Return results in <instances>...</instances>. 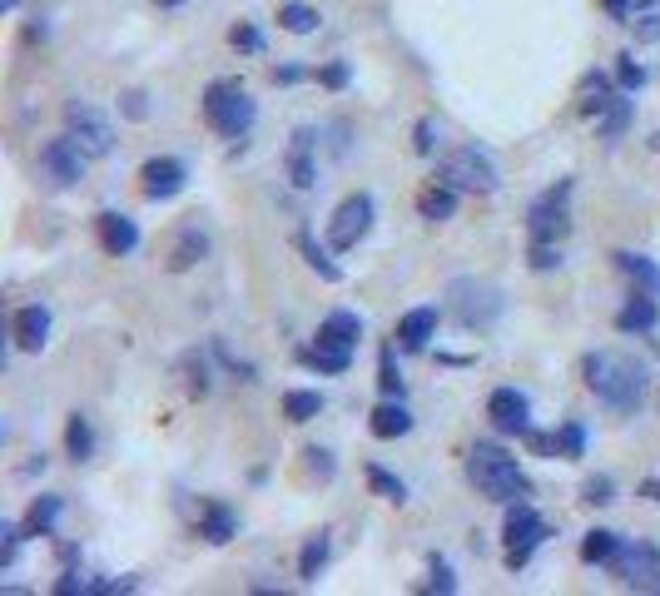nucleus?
<instances>
[{"mask_svg": "<svg viewBox=\"0 0 660 596\" xmlns=\"http://www.w3.org/2000/svg\"><path fill=\"white\" fill-rule=\"evenodd\" d=\"M65 452L75 462H85L95 452V433H90V418L85 413H70V423H65Z\"/></svg>", "mask_w": 660, "mask_h": 596, "instance_id": "473e14b6", "label": "nucleus"}, {"mask_svg": "<svg viewBox=\"0 0 660 596\" xmlns=\"http://www.w3.org/2000/svg\"><path fill=\"white\" fill-rule=\"evenodd\" d=\"M616 95H621V90H611V80H606L601 70H591V75H581V85H576V110L591 115V120H601L606 105H611Z\"/></svg>", "mask_w": 660, "mask_h": 596, "instance_id": "6ab92c4d", "label": "nucleus"}, {"mask_svg": "<svg viewBox=\"0 0 660 596\" xmlns=\"http://www.w3.org/2000/svg\"><path fill=\"white\" fill-rule=\"evenodd\" d=\"M611 567V577L626 587V592H656L660 587V552L651 542H621V552L606 562Z\"/></svg>", "mask_w": 660, "mask_h": 596, "instance_id": "1a4fd4ad", "label": "nucleus"}, {"mask_svg": "<svg viewBox=\"0 0 660 596\" xmlns=\"http://www.w3.org/2000/svg\"><path fill=\"white\" fill-rule=\"evenodd\" d=\"M502 532H507V567H512V572H522L531 562V552L551 537V527L536 517L531 502H507V527H502Z\"/></svg>", "mask_w": 660, "mask_h": 596, "instance_id": "0eeeda50", "label": "nucleus"}, {"mask_svg": "<svg viewBox=\"0 0 660 596\" xmlns=\"http://www.w3.org/2000/svg\"><path fill=\"white\" fill-rule=\"evenodd\" d=\"M0 5H5V10H15V5H20V0H0Z\"/></svg>", "mask_w": 660, "mask_h": 596, "instance_id": "864d4df0", "label": "nucleus"}, {"mask_svg": "<svg viewBox=\"0 0 660 596\" xmlns=\"http://www.w3.org/2000/svg\"><path fill=\"white\" fill-rule=\"evenodd\" d=\"M437 179H442V184H452L457 194H497V184H502V174H497L492 154H482L477 145H457V149H452V154L442 159Z\"/></svg>", "mask_w": 660, "mask_h": 596, "instance_id": "20e7f679", "label": "nucleus"}, {"mask_svg": "<svg viewBox=\"0 0 660 596\" xmlns=\"http://www.w3.org/2000/svg\"><path fill=\"white\" fill-rule=\"evenodd\" d=\"M636 35H641V40H660V15H641V20H636Z\"/></svg>", "mask_w": 660, "mask_h": 596, "instance_id": "49530a36", "label": "nucleus"}, {"mask_svg": "<svg viewBox=\"0 0 660 596\" xmlns=\"http://www.w3.org/2000/svg\"><path fill=\"white\" fill-rule=\"evenodd\" d=\"M40 179L50 184V189H75L80 179H85V149L75 145L70 135H60V140H50V145L40 149Z\"/></svg>", "mask_w": 660, "mask_h": 596, "instance_id": "9d476101", "label": "nucleus"}, {"mask_svg": "<svg viewBox=\"0 0 660 596\" xmlns=\"http://www.w3.org/2000/svg\"><path fill=\"white\" fill-rule=\"evenodd\" d=\"M318 80H323V85H328V90H343V85H348V80H353V70H348V65H343V60H338V65H323V70H318Z\"/></svg>", "mask_w": 660, "mask_h": 596, "instance_id": "c03bdc74", "label": "nucleus"}, {"mask_svg": "<svg viewBox=\"0 0 660 596\" xmlns=\"http://www.w3.org/2000/svg\"><path fill=\"white\" fill-rule=\"evenodd\" d=\"M447 298H452V313H457L462 328H492L502 318V308H507L497 284H477V279H457L447 289Z\"/></svg>", "mask_w": 660, "mask_h": 596, "instance_id": "39448f33", "label": "nucleus"}, {"mask_svg": "<svg viewBox=\"0 0 660 596\" xmlns=\"http://www.w3.org/2000/svg\"><path fill=\"white\" fill-rule=\"evenodd\" d=\"M254 115L259 110H254V100H249V90L239 80H214L204 90V125L219 130L224 140H244L254 130Z\"/></svg>", "mask_w": 660, "mask_h": 596, "instance_id": "7ed1b4c3", "label": "nucleus"}, {"mask_svg": "<svg viewBox=\"0 0 660 596\" xmlns=\"http://www.w3.org/2000/svg\"><path fill=\"white\" fill-rule=\"evenodd\" d=\"M556 264H561V249L556 244H531V269L536 274H551Z\"/></svg>", "mask_w": 660, "mask_h": 596, "instance_id": "79ce46f5", "label": "nucleus"}, {"mask_svg": "<svg viewBox=\"0 0 660 596\" xmlns=\"http://www.w3.org/2000/svg\"><path fill=\"white\" fill-rule=\"evenodd\" d=\"M616 80H621V90H631V95H636V90L646 85V65H636L631 55H621V60H616Z\"/></svg>", "mask_w": 660, "mask_h": 596, "instance_id": "e433bc0d", "label": "nucleus"}, {"mask_svg": "<svg viewBox=\"0 0 660 596\" xmlns=\"http://www.w3.org/2000/svg\"><path fill=\"white\" fill-rule=\"evenodd\" d=\"M278 25H283L288 35H313V30H318V10L303 5V0H288V5H278Z\"/></svg>", "mask_w": 660, "mask_h": 596, "instance_id": "c756f323", "label": "nucleus"}, {"mask_svg": "<svg viewBox=\"0 0 660 596\" xmlns=\"http://www.w3.org/2000/svg\"><path fill=\"white\" fill-rule=\"evenodd\" d=\"M581 373H586V388H591L611 413H636L641 398H646V368H641L636 358H626V353H611V348L586 353Z\"/></svg>", "mask_w": 660, "mask_h": 596, "instance_id": "f257e3e1", "label": "nucleus"}, {"mask_svg": "<svg viewBox=\"0 0 660 596\" xmlns=\"http://www.w3.org/2000/svg\"><path fill=\"white\" fill-rule=\"evenodd\" d=\"M437 333V308H412L397 318V343L402 348H427V338Z\"/></svg>", "mask_w": 660, "mask_h": 596, "instance_id": "412c9836", "label": "nucleus"}, {"mask_svg": "<svg viewBox=\"0 0 660 596\" xmlns=\"http://www.w3.org/2000/svg\"><path fill=\"white\" fill-rule=\"evenodd\" d=\"M606 5V15H616V20H626V10H631V0H601Z\"/></svg>", "mask_w": 660, "mask_h": 596, "instance_id": "3c124183", "label": "nucleus"}, {"mask_svg": "<svg viewBox=\"0 0 660 596\" xmlns=\"http://www.w3.org/2000/svg\"><path fill=\"white\" fill-rule=\"evenodd\" d=\"M65 135L85 149V159H105V154L115 149L110 120H105L95 105H85V100H70V105H65Z\"/></svg>", "mask_w": 660, "mask_h": 596, "instance_id": "6e6552de", "label": "nucleus"}, {"mask_svg": "<svg viewBox=\"0 0 660 596\" xmlns=\"http://www.w3.org/2000/svg\"><path fill=\"white\" fill-rule=\"evenodd\" d=\"M417 154H432V125L427 120L417 125Z\"/></svg>", "mask_w": 660, "mask_h": 596, "instance_id": "09e8293b", "label": "nucleus"}, {"mask_svg": "<svg viewBox=\"0 0 660 596\" xmlns=\"http://www.w3.org/2000/svg\"><path fill=\"white\" fill-rule=\"evenodd\" d=\"M209 254V239L189 224L184 234H179V244H174V254H169V274H184V269H194L199 259Z\"/></svg>", "mask_w": 660, "mask_h": 596, "instance_id": "a878e982", "label": "nucleus"}, {"mask_svg": "<svg viewBox=\"0 0 660 596\" xmlns=\"http://www.w3.org/2000/svg\"><path fill=\"white\" fill-rule=\"evenodd\" d=\"M373 438H383V443H393V438H407L412 433V413L402 408V403H378L373 408Z\"/></svg>", "mask_w": 660, "mask_h": 596, "instance_id": "4be33fe9", "label": "nucleus"}, {"mask_svg": "<svg viewBox=\"0 0 660 596\" xmlns=\"http://www.w3.org/2000/svg\"><path fill=\"white\" fill-rule=\"evenodd\" d=\"M581 452H586V428H581V423H566V428L556 433V457L576 462Z\"/></svg>", "mask_w": 660, "mask_h": 596, "instance_id": "f704fd0d", "label": "nucleus"}, {"mask_svg": "<svg viewBox=\"0 0 660 596\" xmlns=\"http://www.w3.org/2000/svg\"><path fill=\"white\" fill-rule=\"evenodd\" d=\"M303 80V70L298 65H283V70H273V85H298Z\"/></svg>", "mask_w": 660, "mask_h": 596, "instance_id": "de8ad7c7", "label": "nucleus"}, {"mask_svg": "<svg viewBox=\"0 0 660 596\" xmlns=\"http://www.w3.org/2000/svg\"><path fill=\"white\" fill-rule=\"evenodd\" d=\"M55 517H60V497H35V507L25 512V537H50L55 532Z\"/></svg>", "mask_w": 660, "mask_h": 596, "instance_id": "c85d7f7f", "label": "nucleus"}, {"mask_svg": "<svg viewBox=\"0 0 660 596\" xmlns=\"http://www.w3.org/2000/svg\"><path fill=\"white\" fill-rule=\"evenodd\" d=\"M199 537L214 542V547H224V542L234 537V512H229L224 502H204V512H199Z\"/></svg>", "mask_w": 660, "mask_h": 596, "instance_id": "b1692460", "label": "nucleus"}, {"mask_svg": "<svg viewBox=\"0 0 660 596\" xmlns=\"http://www.w3.org/2000/svg\"><path fill=\"white\" fill-rule=\"evenodd\" d=\"M368 482H373V492H378V497H388V502H397V507L407 502V487L397 482L393 472H383L378 462H368Z\"/></svg>", "mask_w": 660, "mask_h": 596, "instance_id": "72a5a7b5", "label": "nucleus"}, {"mask_svg": "<svg viewBox=\"0 0 660 596\" xmlns=\"http://www.w3.org/2000/svg\"><path fill=\"white\" fill-rule=\"evenodd\" d=\"M427 572H432V582H427L432 592H442V596L457 592V577H452V567H447L442 557H432V562H427Z\"/></svg>", "mask_w": 660, "mask_h": 596, "instance_id": "ea45409f", "label": "nucleus"}, {"mask_svg": "<svg viewBox=\"0 0 660 596\" xmlns=\"http://www.w3.org/2000/svg\"><path fill=\"white\" fill-rule=\"evenodd\" d=\"M229 45L244 50V55H259V50H264V35H259L254 25H234V30H229Z\"/></svg>", "mask_w": 660, "mask_h": 596, "instance_id": "58836bf2", "label": "nucleus"}, {"mask_svg": "<svg viewBox=\"0 0 660 596\" xmlns=\"http://www.w3.org/2000/svg\"><path fill=\"white\" fill-rule=\"evenodd\" d=\"M303 457H308V472H318V477H323V482H328V477H333V452H323V447H308V452H303Z\"/></svg>", "mask_w": 660, "mask_h": 596, "instance_id": "a18cd8bd", "label": "nucleus"}, {"mask_svg": "<svg viewBox=\"0 0 660 596\" xmlns=\"http://www.w3.org/2000/svg\"><path fill=\"white\" fill-rule=\"evenodd\" d=\"M417 214H422V219H432V224L452 219V214H457V189H452V184H442V179H432V184L417 194Z\"/></svg>", "mask_w": 660, "mask_h": 596, "instance_id": "aec40b11", "label": "nucleus"}, {"mask_svg": "<svg viewBox=\"0 0 660 596\" xmlns=\"http://www.w3.org/2000/svg\"><path fill=\"white\" fill-rule=\"evenodd\" d=\"M616 552H621V537H616V532H606V527L586 532V542H581V562H586V567H606Z\"/></svg>", "mask_w": 660, "mask_h": 596, "instance_id": "cd10ccee", "label": "nucleus"}, {"mask_svg": "<svg viewBox=\"0 0 660 596\" xmlns=\"http://www.w3.org/2000/svg\"><path fill=\"white\" fill-rule=\"evenodd\" d=\"M313 149H318V135H313V130H293V145H288V179H293L298 189H313V184H318Z\"/></svg>", "mask_w": 660, "mask_h": 596, "instance_id": "f3484780", "label": "nucleus"}, {"mask_svg": "<svg viewBox=\"0 0 660 596\" xmlns=\"http://www.w3.org/2000/svg\"><path fill=\"white\" fill-rule=\"evenodd\" d=\"M631 115H636V100H631V90H621V95L606 105V115L596 120V135H601V140H621V135L631 130Z\"/></svg>", "mask_w": 660, "mask_h": 596, "instance_id": "5701e85b", "label": "nucleus"}, {"mask_svg": "<svg viewBox=\"0 0 660 596\" xmlns=\"http://www.w3.org/2000/svg\"><path fill=\"white\" fill-rule=\"evenodd\" d=\"M656 318H660L656 298L636 294L626 308H621V313H616V328H621V333H651V328H656Z\"/></svg>", "mask_w": 660, "mask_h": 596, "instance_id": "393cba45", "label": "nucleus"}, {"mask_svg": "<svg viewBox=\"0 0 660 596\" xmlns=\"http://www.w3.org/2000/svg\"><path fill=\"white\" fill-rule=\"evenodd\" d=\"M293 244H298V254L308 259V269H318V279H328V284H338V279H343V269L328 259V249H318V244H313V234H308V229H298V234H293Z\"/></svg>", "mask_w": 660, "mask_h": 596, "instance_id": "bb28decb", "label": "nucleus"}, {"mask_svg": "<svg viewBox=\"0 0 660 596\" xmlns=\"http://www.w3.org/2000/svg\"><path fill=\"white\" fill-rule=\"evenodd\" d=\"M323 562H328V532H313V537L303 542V552H298V577H303V582H318Z\"/></svg>", "mask_w": 660, "mask_h": 596, "instance_id": "2f4dec72", "label": "nucleus"}, {"mask_svg": "<svg viewBox=\"0 0 660 596\" xmlns=\"http://www.w3.org/2000/svg\"><path fill=\"white\" fill-rule=\"evenodd\" d=\"M378 383H383V393H388V398H402V373H397V363H393V348L383 353V368H378Z\"/></svg>", "mask_w": 660, "mask_h": 596, "instance_id": "a19ab883", "label": "nucleus"}, {"mask_svg": "<svg viewBox=\"0 0 660 596\" xmlns=\"http://www.w3.org/2000/svg\"><path fill=\"white\" fill-rule=\"evenodd\" d=\"M641 497H646V502H660V472H656V477H646V482H641Z\"/></svg>", "mask_w": 660, "mask_h": 596, "instance_id": "8fccbe9b", "label": "nucleus"}, {"mask_svg": "<svg viewBox=\"0 0 660 596\" xmlns=\"http://www.w3.org/2000/svg\"><path fill=\"white\" fill-rule=\"evenodd\" d=\"M20 542H25V527H15V522H0V567H10V562H15Z\"/></svg>", "mask_w": 660, "mask_h": 596, "instance_id": "4c0bfd02", "label": "nucleus"}, {"mask_svg": "<svg viewBox=\"0 0 660 596\" xmlns=\"http://www.w3.org/2000/svg\"><path fill=\"white\" fill-rule=\"evenodd\" d=\"M651 149H660V135H656V140H651Z\"/></svg>", "mask_w": 660, "mask_h": 596, "instance_id": "5fc2aeb1", "label": "nucleus"}, {"mask_svg": "<svg viewBox=\"0 0 660 596\" xmlns=\"http://www.w3.org/2000/svg\"><path fill=\"white\" fill-rule=\"evenodd\" d=\"M318 413H323V393H303V388L283 393V418L288 423H313Z\"/></svg>", "mask_w": 660, "mask_h": 596, "instance_id": "7c9ffc66", "label": "nucleus"}, {"mask_svg": "<svg viewBox=\"0 0 660 596\" xmlns=\"http://www.w3.org/2000/svg\"><path fill=\"white\" fill-rule=\"evenodd\" d=\"M527 229L531 244H556L571 229V179H561L546 194H536V204L527 209Z\"/></svg>", "mask_w": 660, "mask_h": 596, "instance_id": "423d86ee", "label": "nucleus"}, {"mask_svg": "<svg viewBox=\"0 0 660 596\" xmlns=\"http://www.w3.org/2000/svg\"><path fill=\"white\" fill-rule=\"evenodd\" d=\"M368 229H373V199H368V194H353V199H343L338 214L328 219V244H333L338 254H348V249H358V244L368 239Z\"/></svg>", "mask_w": 660, "mask_h": 596, "instance_id": "9b49d317", "label": "nucleus"}, {"mask_svg": "<svg viewBox=\"0 0 660 596\" xmlns=\"http://www.w3.org/2000/svg\"><path fill=\"white\" fill-rule=\"evenodd\" d=\"M184 164L179 159H169V154H159V159H144L139 164V194L144 199H154V204H164V199H174L179 189H184Z\"/></svg>", "mask_w": 660, "mask_h": 596, "instance_id": "f8f14e48", "label": "nucleus"}, {"mask_svg": "<svg viewBox=\"0 0 660 596\" xmlns=\"http://www.w3.org/2000/svg\"><path fill=\"white\" fill-rule=\"evenodd\" d=\"M159 5H164V10H174V5H184V0H159Z\"/></svg>", "mask_w": 660, "mask_h": 596, "instance_id": "603ef678", "label": "nucleus"}, {"mask_svg": "<svg viewBox=\"0 0 660 596\" xmlns=\"http://www.w3.org/2000/svg\"><path fill=\"white\" fill-rule=\"evenodd\" d=\"M581 502H586V507H611V502H616V482H611V477H591V482L581 487Z\"/></svg>", "mask_w": 660, "mask_h": 596, "instance_id": "c9c22d12", "label": "nucleus"}, {"mask_svg": "<svg viewBox=\"0 0 660 596\" xmlns=\"http://www.w3.org/2000/svg\"><path fill=\"white\" fill-rule=\"evenodd\" d=\"M616 269L636 284V294H646L660 303V264L656 259H646V254H636V249H616Z\"/></svg>", "mask_w": 660, "mask_h": 596, "instance_id": "dca6fc26", "label": "nucleus"}, {"mask_svg": "<svg viewBox=\"0 0 660 596\" xmlns=\"http://www.w3.org/2000/svg\"><path fill=\"white\" fill-rule=\"evenodd\" d=\"M487 418H492L497 433H517V438L531 433V403L517 393V388H497V393L487 398Z\"/></svg>", "mask_w": 660, "mask_h": 596, "instance_id": "ddd939ff", "label": "nucleus"}, {"mask_svg": "<svg viewBox=\"0 0 660 596\" xmlns=\"http://www.w3.org/2000/svg\"><path fill=\"white\" fill-rule=\"evenodd\" d=\"M10 333H15V343H20L25 353H40V348L50 343V308H45V303H25V308H15Z\"/></svg>", "mask_w": 660, "mask_h": 596, "instance_id": "2eb2a0df", "label": "nucleus"}, {"mask_svg": "<svg viewBox=\"0 0 660 596\" xmlns=\"http://www.w3.org/2000/svg\"><path fill=\"white\" fill-rule=\"evenodd\" d=\"M363 338V318L353 313V308H333L328 318H323V328H318V343L313 348H323V353H353V343Z\"/></svg>", "mask_w": 660, "mask_h": 596, "instance_id": "4468645a", "label": "nucleus"}, {"mask_svg": "<svg viewBox=\"0 0 660 596\" xmlns=\"http://www.w3.org/2000/svg\"><path fill=\"white\" fill-rule=\"evenodd\" d=\"M120 110H125L130 120H149V95H144V90H125V95H120Z\"/></svg>", "mask_w": 660, "mask_h": 596, "instance_id": "37998d69", "label": "nucleus"}, {"mask_svg": "<svg viewBox=\"0 0 660 596\" xmlns=\"http://www.w3.org/2000/svg\"><path fill=\"white\" fill-rule=\"evenodd\" d=\"M467 477L487 502H522L531 492L527 477H522V462L497 443H477L467 452Z\"/></svg>", "mask_w": 660, "mask_h": 596, "instance_id": "f03ea898", "label": "nucleus"}, {"mask_svg": "<svg viewBox=\"0 0 660 596\" xmlns=\"http://www.w3.org/2000/svg\"><path fill=\"white\" fill-rule=\"evenodd\" d=\"M95 224H100V249H105V254H115V259L134 254V244H139V229H134V219L115 214V209H105Z\"/></svg>", "mask_w": 660, "mask_h": 596, "instance_id": "a211bd4d", "label": "nucleus"}]
</instances>
